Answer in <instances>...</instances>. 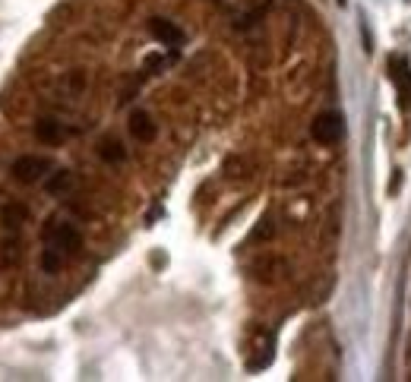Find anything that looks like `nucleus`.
<instances>
[{"label":"nucleus","instance_id":"obj_8","mask_svg":"<svg viewBox=\"0 0 411 382\" xmlns=\"http://www.w3.org/2000/svg\"><path fill=\"white\" fill-rule=\"evenodd\" d=\"M35 136H38L41 142H48V145H60L66 133H64V126H60L57 120L45 117V120H38V124H35Z\"/></svg>","mask_w":411,"mask_h":382},{"label":"nucleus","instance_id":"obj_1","mask_svg":"<svg viewBox=\"0 0 411 382\" xmlns=\"http://www.w3.org/2000/svg\"><path fill=\"white\" fill-rule=\"evenodd\" d=\"M45 244L64 250L66 256H73V253H80L82 237H80V231H76L73 224H64V221H57V218H51V221L45 224Z\"/></svg>","mask_w":411,"mask_h":382},{"label":"nucleus","instance_id":"obj_9","mask_svg":"<svg viewBox=\"0 0 411 382\" xmlns=\"http://www.w3.org/2000/svg\"><path fill=\"white\" fill-rule=\"evenodd\" d=\"M73 184H76V177H73V171H54L51 177H48V184H45V190L51 193V196H64V193H70L73 190Z\"/></svg>","mask_w":411,"mask_h":382},{"label":"nucleus","instance_id":"obj_7","mask_svg":"<svg viewBox=\"0 0 411 382\" xmlns=\"http://www.w3.org/2000/svg\"><path fill=\"white\" fill-rule=\"evenodd\" d=\"M99 159L108 161V165H120V161L127 159L124 142H120V139H114V136H105L99 142Z\"/></svg>","mask_w":411,"mask_h":382},{"label":"nucleus","instance_id":"obj_10","mask_svg":"<svg viewBox=\"0 0 411 382\" xmlns=\"http://www.w3.org/2000/svg\"><path fill=\"white\" fill-rule=\"evenodd\" d=\"M0 221L7 224V228H20V224L29 221V209L22 203H7L0 209Z\"/></svg>","mask_w":411,"mask_h":382},{"label":"nucleus","instance_id":"obj_3","mask_svg":"<svg viewBox=\"0 0 411 382\" xmlns=\"http://www.w3.org/2000/svg\"><path fill=\"white\" fill-rule=\"evenodd\" d=\"M48 171H51V161L41 159V155H22V159L13 161V177L20 180V184H35V180H41Z\"/></svg>","mask_w":411,"mask_h":382},{"label":"nucleus","instance_id":"obj_2","mask_svg":"<svg viewBox=\"0 0 411 382\" xmlns=\"http://www.w3.org/2000/svg\"><path fill=\"white\" fill-rule=\"evenodd\" d=\"M310 133L319 145H336V142H342V136H345V120H342V114L326 111L313 120Z\"/></svg>","mask_w":411,"mask_h":382},{"label":"nucleus","instance_id":"obj_5","mask_svg":"<svg viewBox=\"0 0 411 382\" xmlns=\"http://www.w3.org/2000/svg\"><path fill=\"white\" fill-rule=\"evenodd\" d=\"M149 32H152L155 38H159L161 45H168V47H178V45H184V32H180V29L174 26L171 20H161V16H155V20H149Z\"/></svg>","mask_w":411,"mask_h":382},{"label":"nucleus","instance_id":"obj_13","mask_svg":"<svg viewBox=\"0 0 411 382\" xmlns=\"http://www.w3.org/2000/svg\"><path fill=\"white\" fill-rule=\"evenodd\" d=\"M272 234H275V228H272V218H263V221H259V228L257 231H253V244H259V240H269Z\"/></svg>","mask_w":411,"mask_h":382},{"label":"nucleus","instance_id":"obj_12","mask_svg":"<svg viewBox=\"0 0 411 382\" xmlns=\"http://www.w3.org/2000/svg\"><path fill=\"white\" fill-rule=\"evenodd\" d=\"M20 240L10 237V240H0V269H13V265H20Z\"/></svg>","mask_w":411,"mask_h":382},{"label":"nucleus","instance_id":"obj_11","mask_svg":"<svg viewBox=\"0 0 411 382\" xmlns=\"http://www.w3.org/2000/svg\"><path fill=\"white\" fill-rule=\"evenodd\" d=\"M66 259L70 256H66L64 250H57V247L48 244V250H41V269H45L48 275H57V272L66 265Z\"/></svg>","mask_w":411,"mask_h":382},{"label":"nucleus","instance_id":"obj_6","mask_svg":"<svg viewBox=\"0 0 411 382\" xmlns=\"http://www.w3.org/2000/svg\"><path fill=\"white\" fill-rule=\"evenodd\" d=\"M130 133L136 142H152L155 133H159V126H155V120L149 117L146 111H133L130 114Z\"/></svg>","mask_w":411,"mask_h":382},{"label":"nucleus","instance_id":"obj_4","mask_svg":"<svg viewBox=\"0 0 411 382\" xmlns=\"http://www.w3.org/2000/svg\"><path fill=\"white\" fill-rule=\"evenodd\" d=\"M389 70H392V82L398 89V101H402V111H411V66L405 64L402 57H392L389 60Z\"/></svg>","mask_w":411,"mask_h":382}]
</instances>
